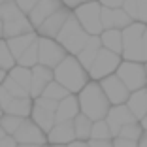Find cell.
<instances>
[{
	"label": "cell",
	"instance_id": "obj_55",
	"mask_svg": "<svg viewBox=\"0 0 147 147\" xmlns=\"http://www.w3.org/2000/svg\"><path fill=\"white\" fill-rule=\"evenodd\" d=\"M51 147H66V145H51Z\"/></svg>",
	"mask_w": 147,
	"mask_h": 147
},
{
	"label": "cell",
	"instance_id": "obj_1",
	"mask_svg": "<svg viewBox=\"0 0 147 147\" xmlns=\"http://www.w3.org/2000/svg\"><path fill=\"white\" fill-rule=\"evenodd\" d=\"M53 79L57 83H61L70 94H78L83 87L89 83V74L78 62V59L74 55H66L53 68Z\"/></svg>",
	"mask_w": 147,
	"mask_h": 147
},
{
	"label": "cell",
	"instance_id": "obj_24",
	"mask_svg": "<svg viewBox=\"0 0 147 147\" xmlns=\"http://www.w3.org/2000/svg\"><path fill=\"white\" fill-rule=\"evenodd\" d=\"M30 76H32L30 68H25V66H19V64H15L8 72V78L13 79L17 85H21L23 89H26V91H28V85H30Z\"/></svg>",
	"mask_w": 147,
	"mask_h": 147
},
{
	"label": "cell",
	"instance_id": "obj_20",
	"mask_svg": "<svg viewBox=\"0 0 147 147\" xmlns=\"http://www.w3.org/2000/svg\"><path fill=\"white\" fill-rule=\"evenodd\" d=\"M98 38H100V43H102L104 49L121 55V51H123V38H121V30H119V28H106V30L100 32Z\"/></svg>",
	"mask_w": 147,
	"mask_h": 147
},
{
	"label": "cell",
	"instance_id": "obj_8",
	"mask_svg": "<svg viewBox=\"0 0 147 147\" xmlns=\"http://www.w3.org/2000/svg\"><path fill=\"white\" fill-rule=\"evenodd\" d=\"M13 140L17 143H32V145H47V138L45 132L32 121L30 117L23 119V123L17 126V130L13 132Z\"/></svg>",
	"mask_w": 147,
	"mask_h": 147
},
{
	"label": "cell",
	"instance_id": "obj_23",
	"mask_svg": "<svg viewBox=\"0 0 147 147\" xmlns=\"http://www.w3.org/2000/svg\"><path fill=\"white\" fill-rule=\"evenodd\" d=\"M72 125H74V136H76V140L89 142V138H91V126H92L91 119L85 117L83 113H78L72 119Z\"/></svg>",
	"mask_w": 147,
	"mask_h": 147
},
{
	"label": "cell",
	"instance_id": "obj_3",
	"mask_svg": "<svg viewBox=\"0 0 147 147\" xmlns=\"http://www.w3.org/2000/svg\"><path fill=\"white\" fill-rule=\"evenodd\" d=\"M55 40L64 47V51L68 53V55L76 57L83 49V45L87 43L89 34L81 28V25L78 23V19L74 17V13H72V15L66 19V23L62 25V28L59 30V34H57Z\"/></svg>",
	"mask_w": 147,
	"mask_h": 147
},
{
	"label": "cell",
	"instance_id": "obj_52",
	"mask_svg": "<svg viewBox=\"0 0 147 147\" xmlns=\"http://www.w3.org/2000/svg\"><path fill=\"white\" fill-rule=\"evenodd\" d=\"M6 2H11V0H0V4H6Z\"/></svg>",
	"mask_w": 147,
	"mask_h": 147
},
{
	"label": "cell",
	"instance_id": "obj_53",
	"mask_svg": "<svg viewBox=\"0 0 147 147\" xmlns=\"http://www.w3.org/2000/svg\"><path fill=\"white\" fill-rule=\"evenodd\" d=\"M143 66H145V76H147V62H143Z\"/></svg>",
	"mask_w": 147,
	"mask_h": 147
},
{
	"label": "cell",
	"instance_id": "obj_27",
	"mask_svg": "<svg viewBox=\"0 0 147 147\" xmlns=\"http://www.w3.org/2000/svg\"><path fill=\"white\" fill-rule=\"evenodd\" d=\"M89 140H113L111 130H109L106 119H100V121H92L91 126V138Z\"/></svg>",
	"mask_w": 147,
	"mask_h": 147
},
{
	"label": "cell",
	"instance_id": "obj_42",
	"mask_svg": "<svg viewBox=\"0 0 147 147\" xmlns=\"http://www.w3.org/2000/svg\"><path fill=\"white\" fill-rule=\"evenodd\" d=\"M9 100H11V96H9V92L6 91V89H4L2 85H0V108H4V106L8 104Z\"/></svg>",
	"mask_w": 147,
	"mask_h": 147
},
{
	"label": "cell",
	"instance_id": "obj_21",
	"mask_svg": "<svg viewBox=\"0 0 147 147\" xmlns=\"http://www.w3.org/2000/svg\"><path fill=\"white\" fill-rule=\"evenodd\" d=\"M36 38H38V34H36V30H34V32H28V34H21V36H15V38L6 40V43H8V49H9V53L13 55V59L17 61L19 55H21V53L25 51V49L28 47L30 43L36 42Z\"/></svg>",
	"mask_w": 147,
	"mask_h": 147
},
{
	"label": "cell",
	"instance_id": "obj_47",
	"mask_svg": "<svg viewBox=\"0 0 147 147\" xmlns=\"http://www.w3.org/2000/svg\"><path fill=\"white\" fill-rule=\"evenodd\" d=\"M138 123H140V126L143 128V132H147V113H145V115L142 117V119H140Z\"/></svg>",
	"mask_w": 147,
	"mask_h": 147
},
{
	"label": "cell",
	"instance_id": "obj_40",
	"mask_svg": "<svg viewBox=\"0 0 147 147\" xmlns=\"http://www.w3.org/2000/svg\"><path fill=\"white\" fill-rule=\"evenodd\" d=\"M89 147H113L111 140H89Z\"/></svg>",
	"mask_w": 147,
	"mask_h": 147
},
{
	"label": "cell",
	"instance_id": "obj_54",
	"mask_svg": "<svg viewBox=\"0 0 147 147\" xmlns=\"http://www.w3.org/2000/svg\"><path fill=\"white\" fill-rule=\"evenodd\" d=\"M81 2H94V0H81Z\"/></svg>",
	"mask_w": 147,
	"mask_h": 147
},
{
	"label": "cell",
	"instance_id": "obj_49",
	"mask_svg": "<svg viewBox=\"0 0 147 147\" xmlns=\"http://www.w3.org/2000/svg\"><path fill=\"white\" fill-rule=\"evenodd\" d=\"M17 147H43V145H32V143H17Z\"/></svg>",
	"mask_w": 147,
	"mask_h": 147
},
{
	"label": "cell",
	"instance_id": "obj_32",
	"mask_svg": "<svg viewBox=\"0 0 147 147\" xmlns=\"http://www.w3.org/2000/svg\"><path fill=\"white\" fill-rule=\"evenodd\" d=\"M2 87H4L6 91L9 92V96H11V98H25V96H28V91H26V89H23L21 85H17V83L13 81V79H9L8 76H6V79L2 81Z\"/></svg>",
	"mask_w": 147,
	"mask_h": 147
},
{
	"label": "cell",
	"instance_id": "obj_15",
	"mask_svg": "<svg viewBox=\"0 0 147 147\" xmlns=\"http://www.w3.org/2000/svg\"><path fill=\"white\" fill-rule=\"evenodd\" d=\"M28 32H34V26L30 25V21L25 13H21L15 19H9V21H2V38L4 40L15 38V36H21V34H28Z\"/></svg>",
	"mask_w": 147,
	"mask_h": 147
},
{
	"label": "cell",
	"instance_id": "obj_12",
	"mask_svg": "<svg viewBox=\"0 0 147 147\" xmlns=\"http://www.w3.org/2000/svg\"><path fill=\"white\" fill-rule=\"evenodd\" d=\"M134 121H138V119L132 115V111H130L125 104L111 106V108H109V111H108V115H106V123H108L109 130H111V136H113V138L119 134L121 126L128 125V123H134Z\"/></svg>",
	"mask_w": 147,
	"mask_h": 147
},
{
	"label": "cell",
	"instance_id": "obj_9",
	"mask_svg": "<svg viewBox=\"0 0 147 147\" xmlns=\"http://www.w3.org/2000/svg\"><path fill=\"white\" fill-rule=\"evenodd\" d=\"M98 85H100L102 92L106 94V98H108V102H109L111 106L125 104L126 100H128L130 91L126 89L125 83L117 78L115 74H111V76H108V78H104V79H100Z\"/></svg>",
	"mask_w": 147,
	"mask_h": 147
},
{
	"label": "cell",
	"instance_id": "obj_35",
	"mask_svg": "<svg viewBox=\"0 0 147 147\" xmlns=\"http://www.w3.org/2000/svg\"><path fill=\"white\" fill-rule=\"evenodd\" d=\"M36 106H40V108H43V109H47V111H53L55 113V109H57V104L59 102H55V100H49V98H43V96H38L36 100H32Z\"/></svg>",
	"mask_w": 147,
	"mask_h": 147
},
{
	"label": "cell",
	"instance_id": "obj_11",
	"mask_svg": "<svg viewBox=\"0 0 147 147\" xmlns=\"http://www.w3.org/2000/svg\"><path fill=\"white\" fill-rule=\"evenodd\" d=\"M30 85H28V96L32 100H36L38 96H42L43 89L49 81H53V70L47 68V66L36 64L30 68Z\"/></svg>",
	"mask_w": 147,
	"mask_h": 147
},
{
	"label": "cell",
	"instance_id": "obj_31",
	"mask_svg": "<svg viewBox=\"0 0 147 147\" xmlns=\"http://www.w3.org/2000/svg\"><path fill=\"white\" fill-rule=\"evenodd\" d=\"M130 23H134V21H132V19L128 17V13H125L121 8L111 9V28H119V30H123V28H126Z\"/></svg>",
	"mask_w": 147,
	"mask_h": 147
},
{
	"label": "cell",
	"instance_id": "obj_26",
	"mask_svg": "<svg viewBox=\"0 0 147 147\" xmlns=\"http://www.w3.org/2000/svg\"><path fill=\"white\" fill-rule=\"evenodd\" d=\"M68 94H70V92L66 91V89L61 85V83H57L55 79H53V81H49L47 85H45V89H43V92H42L43 98L55 100V102H61V100H62V98H66Z\"/></svg>",
	"mask_w": 147,
	"mask_h": 147
},
{
	"label": "cell",
	"instance_id": "obj_51",
	"mask_svg": "<svg viewBox=\"0 0 147 147\" xmlns=\"http://www.w3.org/2000/svg\"><path fill=\"white\" fill-rule=\"evenodd\" d=\"M0 38H2V19H0Z\"/></svg>",
	"mask_w": 147,
	"mask_h": 147
},
{
	"label": "cell",
	"instance_id": "obj_2",
	"mask_svg": "<svg viewBox=\"0 0 147 147\" xmlns=\"http://www.w3.org/2000/svg\"><path fill=\"white\" fill-rule=\"evenodd\" d=\"M78 104H79V113L89 117L91 121H100L106 119L111 104L108 102L106 94L102 92L98 81H91L78 92Z\"/></svg>",
	"mask_w": 147,
	"mask_h": 147
},
{
	"label": "cell",
	"instance_id": "obj_6",
	"mask_svg": "<svg viewBox=\"0 0 147 147\" xmlns=\"http://www.w3.org/2000/svg\"><path fill=\"white\" fill-rule=\"evenodd\" d=\"M121 61H123L121 55L100 47L98 55L94 57V61H92L91 68H89V79L91 81H100V79L115 74V70H117V66L121 64Z\"/></svg>",
	"mask_w": 147,
	"mask_h": 147
},
{
	"label": "cell",
	"instance_id": "obj_22",
	"mask_svg": "<svg viewBox=\"0 0 147 147\" xmlns=\"http://www.w3.org/2000/svg\"><path fill=\"white\" fill-rule=\"evenodd\" d=\"M30 119L43 130V132H45V134H47L49 130H51V126L55 125V113L47 111V109H43V108H40V106H36L34 102H32Z\"/></svg>",
	"mask_w": 147,
	"mask_h": 147
},
{
	"label": "cell",
	"instance_id": "obj_38",
	"mask_svg": "<svg viewBox=\"0 0 147 147\" xmlns=\"http://www.w3.org/2000/svg\"><path fill=\"white\" fill-rule=\"evenodd\" d=\"M111 143H113V147H138V142L121 138V136H115V138L111 140Z\"/></svg>",
	"mask_w": 147,
	"mask_h": 147
},
{
	"label": "cell",
	"instance_id": "obj_16",
	"mask_svg": "<svg viewBox=\"0 0 147 147\" xmlns=\"http://www.w3.org/2000/svg\"><path fill=\"white\" fill-rule=\"evenodd\" d=\"M79 113V104H78V96L68 94L66 98H62L55 109V123L62 121H72L74 117Z\"/></svg>",
	"mask_w": 147,
	"mask_h": 147
},
{
	"label": "cell",
	"instance_id": "obj_13",
	"mask_svg": "<svg viewBox=\"0 0 147 147\" xmlns=\"http://www.w3.org/2000/svg\"><path fill=\"white\" fill-rule=\"evenodd\" d=\"M59 8H62L61 0H38V4L32 8V11L28 13L26 17H28L30 25L34 26V30H36V28H38L51 13H55Z\"/></svg>",
	"mask_w": 147,
	"mask_h": 147
},
{
	"label": "cell",
	"instance_id": "obj_28",
	"mask_svg": "<svg viewBox=\"0 0 147 147\" xmlns=\"http://www.w3.org/2000/svg\"><path fill=\"white\" fill-rule=\"evenodd\" d=\"M13 66H15V59H13V55L9 53L6 40L0 38V68L4 70V72H9Z\"/></svg>",
	"mask_w": 147,
	"mask_h": 147
},
{
	"label": "cell",
	"instance_id": "obj_29",
	"mask_svg": "<svg viewBox=\"0 0 147 147\" xmlns=\"http://www.w3.org/2000/svg\"><path fill=\"white\" fill-rule=\"evenodd\" d=\"M23 123V117H17V115H9V113H2V117H0V126H2V130H4L6 134L11 136L15 130H17V126Z\"/></svg>",
	"mask_w": 147,
	"mask_h": 147
},
{
	"label": "cell",
	"instance_id": "obj_5",
	"mask_svg": "<svg viewBox=\"0 0 147 147\" xmlns=\"http://www.w3.org/2000/svg\"><path fill=\"white\" fill-rule=\"evenodd\" d=\"M115 76L125 83V87L130 92L143 89L147 85V76H145V66L143 62H134V61H121L117 66Z\"/></svg>",
	"mask_w": 147,
	"mask_h": 147
},
{
	"label": "cell",
	"instance_id": "obj_41",
	"mask_svg": "<svg viewBox=\"0 0 147 147\" xmlns=\"http://www.w3.org/2000/svg\"><path fill=\"white\" fill-rule=\"evenodd\" d=\"M0 147H17V142H15V140H13V136L6 134L4 138L0 140Z\"/></svg>",
	"mask_w": 147,
	"mask_h": 147
},
{
	"label": "cell",
	"instance_id": "obj_36",
	"mask_svg": "<svg viewBox=\"0 0 147 147\" xmlns=\"http://www.w3.org/2000/svg\"><path fill=\"white\" fill-rule=\"evenodd\" d=\"M13 2H15V6H17L25 15H28V13L32 11V8L38 4V0H13Z\"/></svg>",
	"mask_w": 147,
	"mask_h": 147
},
{
	"label": "cell",
	"instance_id": "obj_19",
	"mask_svg": "<svg viewBox=\"0 0 147 147\" xmlns=\"http://www.w3.org/2000/svg\"><path fill=\"white\" fill-rule=\"evenodd\" d=\"M4 113H9V115H17V117H30L32 111V98L30 96H25V98H11L8 104L2 108Z\"/></svg>",
	"mask_w": 147,
	"mask_h": 147
},
{
	"label": "cell",
	"instance_id": "obj_44",
	"mask_svg": "<svg viewBox=\"0 0 147 147\" xmlns=\"http://www.w3.org/2000/svg\"><path fill=\"white\" fill-rule=\"evenodd\" d=\"M61 2H62V6L68 8V9H74V8H78V6L81 4V0H61Z\"/></svg>",
	"mask_w": 147,
	"mask_h": 147
},
{
	"label": "cell",
	"instance_id": "obj_56",
	"mask_svg": "<svg viewBox=\"0 0 147 147\" xmlns=\"http://www.w3.org/2000/svg\"><path fill=\"white\" fill-rule=\"evenodd\" d=\"M2 113H4V111H2V108H0V117H2Z\"/></svg>",
	"mask_w": 147,
	"mask_h": 147
},
{
	"label": "cell",
	"instance_id": "obj_10",
	"mask_svg": "<svg viewBox=\"0 0 147 147\" xmlns=\"http://www.w3.org/2000/svg\"><path fill=\"white\" fill-rule=\"evenodd\" d=\"M72 15V9L68 8H59L55 13H51L45 21L42 23V25L36 28V34L40 36V38H57V34H59V30L62 28V25L66 23V19Z\"/></svg>",
	"mask_w": 147,
	"mask_h": 147
},
{
	"label": "cell",
	"instance_id": "obj_25",
	"mask_svg": "<svg viewBox=\"0 0 147 147\" xmlns=\"http://www.w3.org/2000/svg\"><path fill=\"white\" fill-rule=\"evenodd\" d=\"M36 40H38V38H36ZM15 64L25 66V68H32V66L38 64V43H36V42L30 43V45L19 55V59L15 61Z\"/></svg>",
	"mask_w": 147,
	"mask_h": 147
},
{
	"label": "cell",
	"instance_id": "obj_33",
	"mask_svg": "<svg viewBox=\"0 0 147 147\" xmlns=\"http://www.w3.org/2000/svg\"><path fill=\"white\" fill-rule=\"evenodd\" d=\"M21 9L15 6V2H6V4H2V11H0V19L2 21H9V19H15V17H19L21 15Z\"/></svg>",
	"mask_w": 147,
	"mask_h": 147
},
{
	"label": "cell",
	"instance_id": "obj_4",
	"mask_svg": "<svg viewBox=\"0 0 147 147\" xmlns=\"http://www.w3.org/2000/svg\"><path fill=\"white\" fill-rule=\"evenodd\" d=\"M100 9H102V6L98 4V0H94V2H81L78 8L72 9L74 17L78 19L81 28L89 36H100V32L104 30L102 23H100Z\"/></svg>",
	"mask_w": 147,
	"mask_h": 147
},
{
	"label": "cell",
	"instance_id": "obj_48",
	"mask_svg": "<svg viewBox=\"0 0 147 147\" xmlns=\"http://www.w3.org/2000/svg\"><path fill=\"white\" fill-rule=\"evenodd\" d=\"M6 76H8V72H4V70L0 68V85H2V81L6 79Z\"/></svg>",
	"mask_w": 147,
	"mask_h": 147
},
{
	"label": "cell",
	"instance_id": "obj_30",
	"mask_svg": "<svg viewBox=\"0 0 147 147\" xmlns=\"http://www.w3.org/2000/svg\"><path fill=\"white\" fill-rule=\"evenodd\" d=\"M142 134H143V128L140 126V123H138V121H134V123H128V125L121 126V130H119V134H117V136H121V138H126V140H134V142H138Z\"/></svg>",
	"mask_w": 147,
	"mask_h": 147
},
{
	"label": "cell",
	"instance_id": "obj_14",
	"mask_svg": "<svg viewBox=\"0 0 147 147\" xmlns=\"http://www.w3.org/2000/svg\"><path fill=\"white\" fill-rule=\"evenodd\" d=\"M45 138H47V143H51V145H68V143H72L76 140L72 121L55 123L51 126V130L45 134Z\"/></svg>",
	"mask_w": 147,
	"mask_h": 147
},
{
	"label": "cell",
	"instance_id": "obj_50",
	"mask_svg": "<svg viewBox=\"0 0 147 147\" xmlns=\"http://www.w3.org/2000/svg\"><path fill=\"white\" fill-rule=\"evenodd\" d=\"M4 136H6V132H4V130H2V126H0V140L4 138Z\"/></svg>",
	"mask_w": 147,
	"mask_h": 147
},
{
	"label": "cell",
	"instance_id": "obj_17",
	"mask_svg": "<svg viewBox=\"0 0 147 147\" xmlns=\"http://www.w3.org/2000/svg\"><path fill=\"white\" fill-rule=\"evenodd\" d=\"M100 47H102V43H100V38H98V36H89V40H87V43L83 45V49L78 53V55H76L78 62L87 70V74H89V68H91L92 61H94V57L98 55Z\"/></svg>",
	"mask_w": 147,
	"mask_h": 147
},
{
	"label": "cell",
	"instance_id": "obj_34",
	"mask_svg": "<svg viewBox=\"0 0 147 147\" xmlns=\"http://www.w3.org/2000/svg\"><path fill=\"white\" fill-rule=\"evenodd\" d=\"M136 21L147 25V0H136Z\"/></svg>",
	"mask_w": 147,
	"mask_h": 147
},
{
	"label": "cell",
	"instance_id": "obj_46",
	"mask_svg": "<svg viewBox=\"0 0 147 147\" xmlns=\"http://www.w3.org/2000/svg\"><path fill=\"white\" fill-rule=\"evenodd\" d=\"M138 147H147V132H143L138 140Z\"/></svg>",
	"mask_w": 147,
	"mask_h": 147
},
{
	"label": "cell",
	"instance_id": "obj_18",
	"mask_svg": "<svg viewBox=\"0 0 147 147\" xmlns=\"http://www.w3.org/2000/svg\"><path fill=\"white\" fill-rule=\"evenodd\" d=\"M125 106L132 111V115L140 121V119L147 113V92H145V87L130 92L128 100L125 102Z\"/></svg>",
	"mask_w": 147,
	"mask_h": 147
},
{
	"label": "cell",
	"instance_id": "obj_39",
	"mask_svg": "<svg viewBox=\"0 0 147 147\" xmlns=\"http://www.w3.org/2000/svg\"><path fill=\"white\" fill-rule=\"evenodd\" d=\"M123 2H125V0H98V4L102 6V8H111V9L121 8Z\"/></svg>",
	"mask_w": 147,
	"mask_h": 147
},
{
	"label": "cell",
	"instance_id": "obj_45",
	"mask_svg": "<svg viewBox=\"0 0 147 147\" xmlns=\"http://www.w3.org/2000/svg\"><path fill=\"white\" fill-rule=\"evenodd\" d=\"M66 147H89V143L87 142H79V140H74V142L68 143Z\"/></svg>",
	"mask_w": 147,
	"mask_h": 147
},
{
	"label": "cell",
	"instance_id": "obj_37",
	"mask_svg": "<svg viewBox=\"0 0 147 147\" xmlns=\"http://www.w3.org/2000/svg\"><path fill=\"white\" fill-rule=\"evenodd\" d=\"M121 9L125 13H128V17L132 19V21H136V0H125Z\"/></svg>",
	"mask_w": 147,
	"mask_h": 147
},
{
	"label": "cell",
	"instance_id": "obj_58",
	"mask_svg": "<svg viewBox=\"0 0 147 147\" xmlns=\"http://www.w3.org/2000/svg\"><path fill=\"white\" fill-rule=\"evenodd\" d=\"M43 147H47V145H43Z\"/></svg>",
	"mask_w": 147,
	"mask_h": 147
},
{
	"label": "cell",
	"instance_id": "obj_43",
	"mask_svg": "<svg viewBox=\"0 0 147 147\" xmlns=\"http://www.w3.org/2000/svg\"><path fill=\"white\" fill-rule=\"evenodd\" d=\"M142 49H143V62H147V26L142 36Z\"/></svg>",
	"mask_w": 147,
	"mask_h": 147
},
{
	"label": "cell",
	"instance_id": "obj_57",
	"mask_svg": "<svg viewBox=\"0 0 147 147\" xmlns=\"http://www.w3.org/2000/svg\"><path fill=\"white\" fill-rule=\"evenodd\" d=\"M145 92H147V85H145Z\"/></svg>",
	"mask_w": 147,
	"mask_h": 147
},
{
	"label": "cell",
	"instance_id": "obj_7",
	"mask_svg": "<svg viewBox=\"0 0 147 147\" xmlns=\"http://www.w3.org/2000/svg\"><path fill=\"white\" fill-rule=\"evenodd\" d=\"M36 43H38V64L47 66L51 70L68 55L64 51V47L53 38H40L38 36Z\"/></svg>",
	"mask_w": 147,
	"mask_h": 147
}]
</instances>
